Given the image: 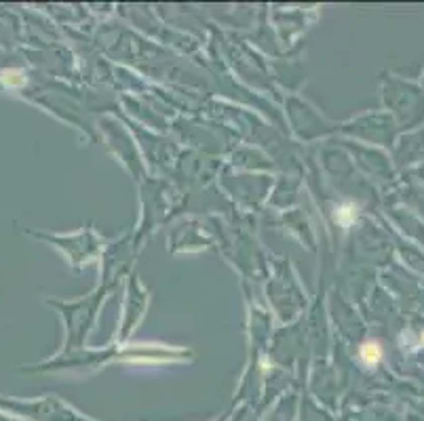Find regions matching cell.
Segmentation results:
<instances>
[{
	"instance_id": "6da1fadb",
	"label": "cell",
	"mask_w": 424,
	"mask_h": 421,
	"mask_svg": "<svg viewBox=\"0 0 424 421\" xmlns=\"http://www.w3.org/2000/svg\"><path fill=\"white\" fill-rule=\"evenodd\" d=\"M361 358H363V362H367V364H376L380 358H382V348H380V343H378V341H367V343H363V348H361Z\"/></svg>"
},
{
	"instance_id": "7a4b0ae2",
	"label": "cell",
	"mask_w": 424,
	"mask_h": 421,
	"mask_svg": "<svg viewBox=\"0 0 424 421\" xmlns=\"http://www.w3.org/2000/svg\"><path fill=\"white\" fill-rule=\"evenodd\" d=\"M0 80H3L7 86H17L24 82V74L17 72V70H5L3 74H0Z\"/></svg>"
},
{
	"instance_id": "3957f363",
	"label": "cell",
	"mask_w": 424,
	"mask_h": 421,
	"mask_svg": "<svg viewBox=\"0 0 424 421\" xmlns=\"http://www.w3.org/2000/svg\"><path fill=\"white\" fill-rule=\"evenodd\" d=\"M335 219H338L342 226H349L351 221H355V206H351V204L340 206V208H338V215H335Z\"/></svg>"
},
{
	"instance_id": "277c9868",
	"label": "cell",
	"mask_w": 424,
	"mask_h": 421,
	"mask_svg": "<svg viewBox=\"0 0 424 421\" xmlns=\"http://www.w3.org/2000/svg\"><path fill=\"white\" fill-rule=\"evenodd\" d=\"M422 343H424V333H422Z\"/></svg>"
}]
</instances>
